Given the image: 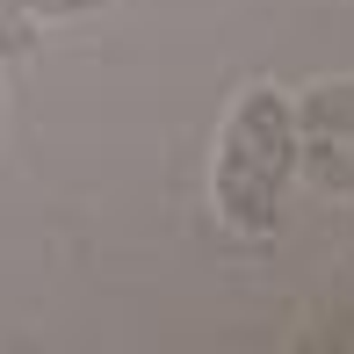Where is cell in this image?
I'll return each mask as SVG.
<instances>
[{
	"label": "cell",
	"instance_id": "cell-1",
	"mask_svg": "<svg viewBox=\"0 0 354 354\" xmlns=\"http://www.w3.org/2000/svg\"><path fill=\"white\" fill-rule=\"evenodd\" d=\"M289 174H297V109L282 87H246L224 109V131H217L210 203L239 232H268L282 217Z\"/></svg>",
	"mask_w": 354,
	"mask_h": 354
},
{
	"label": "cell",
	"instance_id": "cell-2",
	"mask_svg": "<svg viewBox=\"0 0 354 354\" xmlns=\"http://www.w3.org/2000/svg\"><path fill=\"white\" fill-rule=\"evenodd\" d=\"M297 109V131H318V138H354V80H326V87H311Z\"/></svg>",
	"mask_w": 354,
	"mask_h": 354
},
{
	"label": "cell",
	"instance_id": "cell-3",
	"mask_svg": "<svg viewBox=\"0 0 354 354\" xmlns=\"http://www.w3.org/2000/svg\"><path fill=\"white\" fill-rule=\"evenodd\" d=\"M311 174H318L326 188H333V196H354V152H340V138L311 152Z\"/></svg>",
	"mask_w": 354,
	"mask_h": 354
},
{
	"label": "cell",
	"instance_id": "cell-4",
	"mask_svg": "<svg viewBox=\"0 0 354 354\" xmlns=\"http://www.w3.org/2000/svg\"><path fill=\"white\" fill-rule=\"evenodd\" d=\"M8 15H22V22H66V15H87L102 8V0H0Z\"/></svg>",
	"mask_w": 354,
	"mask_h": 354
},
{
	"label": "cell",
	"instance_id": "cell-5",
	"mask_svg": "<svg viewBox=\"0 0 354 354\" xmlns=\"http://www.w3.org/2000/svg\"><path fill=\"white\" fill-rule=\"evenodd\" d=\"M29 29H37V22H22V15L0 8V58H22L29 51Z\"/></svg>",
	"mask_w": 354,
	"mask_h": 354
}]
</instances>
